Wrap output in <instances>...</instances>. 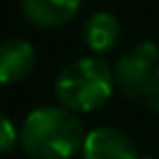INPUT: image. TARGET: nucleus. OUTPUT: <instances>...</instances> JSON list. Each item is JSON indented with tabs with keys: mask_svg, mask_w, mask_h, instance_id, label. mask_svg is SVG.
I'll return each instance as SVG.
<instances>
[{
	"mask_svg": "<svg viewBox=\"0 0 159 159\" xmlns=\"http://www.w3.org/2000/svg\"><path fill=\"white\" fill-rule=\"evenodd\" d=\"M83 124L66 107H39L20 126V144L35 159H68L83 150Z\"/></svg>",
	"mask_w": 159,
	"mask_h": 159,
	"instance_id": "obj_1",
	"label": "nucleus"
},
{
	"mask_svg": "<svg viewBox=\"0 0 159 159\" xmlns=\"http://www.w3.org/2000/svg\"><path fill=\"white\" fill-rule=\"evenodd\" d=\"M116 85L113 70L98 57H83L63 68L55 92L70 111H94L102 107Z\"/></svg>",
	"mask_w": 159,
	"mask_h": 159,
	"instance_id": "obj_2",
	"label": "nucleus"
},
{
	"mask_svg": "<svg viewBox=\"0 0 159 159\" xmlns=\"http://www.w3.org/2000/svg\"><path fill=\"white\" fill-rule=\"evenodd\" d=\"M159 68V50L152 42H142L122 55L113 68L116 85L131 98H142L155 70Z\"/></svg>",
	"mask_w": 159,
	"mask_h": 159,
	"instance_id": "obj_3",
	"label": "nucleus"
},
{
	"mask_svg": "<svg viewBox=\"0 0 159 159\" xmlns=\"http://www.w3.org/2000/svg\"><path fill=\"white\" fill-rule=\"evenodd\" d=\"M83 159H139L126 133L113 126H98L87 133Z\"/></svg>",
	"mask_w": 159,
	"mask_h": 159,
	"instance_id": "obj_4",
	"label": "nucleus"
},
{
	"mask_svg": "<svg viewBox=\"0 0 159 159\" xmlns=\"http://www.w3.org/2000/svg\"><path fill=\"white\" fill-rule=\"evenodd\" d=\"M81 9V0H22V11L29 22L52 29L63 26L76 18Z\"/></svg>",
	"mask_w": 159,
	"mask_h": 159,
	"instance_id": "obj_5",
	"label": "nucleus"
},
{
	"mask_svg": "<svg viewBox=\"0 0 159 159\" xmlns=\"http://www.w3.org/2000/svg\"><path fill=\"white\" fill-rule=\"evenodd\" d=\"M35 66V50L24 39H9L0 48V81L16 83L29 76Z\"/></svg>",
	"mask_w": 159,
	"mask_h": 159,
	"instance_id": "obj_6",
	"label": "nucleus"
},
{
	"mask_svg": "<svg viewBox=\"0 0 159 159\" xmlns=\"http://www.w3.org/2000/svg\"><path fill=\"white\" fill-rule=\"evenodd\" d=\"M120 39V22L107 11H96L85 22V42L94 52L111 50Z\"/></svg>",
	"mask_w": 159,
	"mask_h": 159,
	"instance_id": "obj_7",
	"label": "nucleus"
},
{
	"mask_svg": "<svg viewBox=\"0 0 159 159\" xmlns=\"http://www.w3.org/2000/svg\"><path fill=\"white\" fill-rule=\"evenodd\" d=\"M20 135L16 131V126L11 124L9 118H2V126H0V148H2V152H11L18 144Z\"/></svg>",
	"mask_w": 159,
	"mask_h": 159,
	"instance_id": "obj_8",
	"label": "nucleus"
},
{
	"mask_svg": "<svg viewBox=\"0 0 159 159\" xmlns=\"http://www.w3.org/2000/svg\"><path fill=\"white\" fill-rule=\"evenodd\" d=\"M142 100H144L152 111L159 113V68L155 70V74H152V79H150V83H148V87H146Z\"/></svg>",
	"mask_w": 159,
	"mask_h": 159,
	"instance_id": "obj_9",
	"label": "nucleus"
},
{
	"mask_svg": "<svg viewBox=\"0 0 159 159\" xmlns=\"http://www.w3.org/2000/svg\"><path fill=\"white\" fill-rule=\"evenodd\" d=\"M139 159H152V157H148V155H139Z\"/></svg>",
	"mask_w": 159,
	"mask_h": 159,
	"instance_id": "obj_10",
	"label": "nucleus"
}]
</instances>
